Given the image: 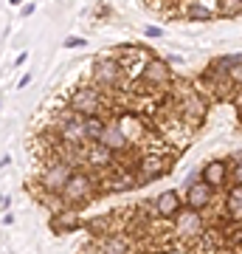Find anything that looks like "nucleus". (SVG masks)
<instances>
[{
  "mask_svg": "<svg viewBox=\"0 0 242 254\" xmlns=\"http://www.w3.org/2000/svg\"><path fill=\"white\" fill-rule=\"evenodd\" d=\"M96 141H101L104 147H110L113 153H121V150H127V147L133 144V141L127 138V133L121 130V125H118L116 119H113V122H104V127H101V136L96 138Z\"/></svg>",
  "mask_w": 242,
  "mask_h": 254,
  "instance_id": "9",
  "label": "nucleus"
},
{
  "mask_svg": "<svg viewBox=\"0 0 242 254\" xmlns=\"http://www.w3.org/2000/svg\"><path fill=\"white\" fill-rule=\"evenodd\" d=\"M85 226H88L90 235H99V237L116 235V232H113V226H116V215H101V218L90 220V223H85Z\"/></svg>",
  "mask_w": 242,
  "mask_h": 254,
  "instance_id": "18",
  "label": "nucleus"
},
{
  "mask_svg": "<svg viewBox=\"0 0 242 254\" xmlns=\"http://www.w3.org/2000/svg\"><path fill=\"white\" fill-rule=\"evenodd\" d=\"M51 226H54V232H71V229H79L82 226V220H79V215L73 212V206L71 209H59V212H54V220H51Z\"/></svg>",
  "mask_w": 242,
  "mask_h": 254,
  "instance_id": "15",
  "label": "nucleus"
},
{
  "mask_svg": "<svg viewBox=\"0 0 242 254\" xmlns=\"http://www.w3.org/2000/svg\"><path fill=\"white\" fill-rule=\"evenodd\" d=\"M34 9H37L34 3H26V9H23V14H26V17H28V14H34Z\"/></svg>",
  "mask_w": 242,
  "mask_h": 254,
  "instance_id": "25",
  "label": "nucleus"
},
{
  "mask_svg": "<svg viewBox=\"0 0 242 254\" xmlns=\"http://www.w3.org/2000/svg\"><path fill=\"white\" fill-rule=\"evenodd\" d=\"M11 3H14V6H20V3H23V0H11Z\"/></svg>",
  "mask_w": 242,
  "mask_h": 254,
  "instance_id": "26",
  "label": "nucleus"
},
{
  "mask_svg": "<svg viewBox=\"0 0 242 254\" xmlns=\"http://www.w3.org/2000/svg\"><path fill=\"white\" fill-rule=\"evenodd\" d=\"M231 181L234 184H242V161H234L231 164Z\"/></svg>",
  "mask_w": 242,
  "mask_h": 254,
  "instance_id": "22",
  "label": "nucleus"
},
{
  "mask_svg": "<svg viewBox=\"0 0 242 254\" xmlns=\"http://www.w3.org/2000/svg\"><path fill=\"white\" fill-rule=\"evenodd\" d=\"M228 79H231L234 88H242V57L231 65V71H228Z\"/></svg>",
  "mask_w": 242,
  "mask_h": 254,
  "instance_id": "21",
  "label": "nucleus"
},
{
  "mask_svg": "<svg viewBox=\"0 0 242 254\" xmlns=\"http://www.w3.org/2000/svg\"><path fill=\"white\" fill-rule=\"evenodd\" d=\"M175 232H178L180 237H186V240H197V237H203V232H206L203 215H200L197 209L178 212V215H175Z\"/></svg>",
  "mask_w": 242,
  "mask_h": 254,
  "instance_id": "7",
  "label": "nucleus"
},
{
  "mask_svg": "<svg viewBox=\"0 0 242 254\" xmlns=\"http://www.w3.org/2000/svg\"><path fill=\"white\" fill-rule=\"evenodd\" d=\"M96 254H133L130 252V243H127L121 235H104L99 243L93 246Z\"/></svg>",
  "mask_w": 242,
  "mask_h": 254,
  "instance_id": "14",
  "label": "nucleus"
},
{
  "mask_svg": "<svg viewBox=\"0 0 242 254\" xmlns=\"http://www.w3.org/2000/svg\"><path fill=\"white\" fill-rule=\"evenodd\" d=\"M225 212H228V218L242 223V184H234V190L228 192V198H225Z\"/></svg>",
  "mask_w": 242,
  "mask_h": 254,
  "instance_id": "16",
  "label": "nucleus"
},
{
  "mask_svg": "<svg viewBox=\"0 0 242 254\" xmlns=\"http://www.w3.org/2000/svg\"><path fill=\"white\" fill-rule=\"evenodd\" d=\"M211 198H214V187H208L203 178H200V181H192L186 187V203H189V209L203 212V209L211 206Z\"/></svg>",
  "mask_w": 242,
  "mask_h": 254,
  "instance_id": "8",
  "label": "nucleus"
},
{
  "mask_svg": "<svg viewBox=\"0 0 242 254\" xmlns=\"http://www.w3.org/2000/svg\"><path fill=\"white\" fill-rule=\"evenodd\" d=\"M220 11L234 17V14H242V0H220Z\"/></svg>",
  "mask_w": 242,
  "mask_h": 254,
  "instance_id": "20",
  "label": "nucleus"
},
{
  "mask_svg": "<svg viewBox=\"0 0 242 254\" xmlns=\"http://www.w3.org/2000/svg\"><path fill=\"white\" fill-rule=\"evenodd\" d=\"M93 190H96L93 178H90L88 173H82V170H73V175L68 178V184L62 187V192H59V195H62L65 206H79V203L90 200Z\"/></svg>",
  "mask_w": 242,
  "mask_h": 254,
  "instance_id": "4",
  "label": "nucleus"
},
{
  "mask_svg": "<svg viewBox=\"0 0 242 254\" xmlns=\"http://www.w3.org/2000/svg\"><path fill=\"white\" fill-rule=\"evenodd\" d=\"M141 82H146L149 88H166L172 85V68L161 57H149L141 68Z\"/></svg>",
  "mask_w": 242,
  "mask_h": 254,
  "instance_id": "6",
  "label": "nucleus"
},
{
  "mask_svg": "<svg viewBox=\"0 0 242 254\" xmlns=\"http://www.w3.org/2000/svg\"><path fill=\"white\" fill-rule=\"evenodd\" d=\"M56 138L68 144H88V116H79L76 110L56 116Z\"/></svg>",
  "mask_w": 242,
  "mask_h": 254,
  "instance_id": "2",
  "label": "nucleus"
},
{
  "mask_svg": "<svg viewBox=\"0 0 242 254\" xmlns=\"http://www.w3.org/2000/svg\"><path fill=\"white\" fill-rule=\"evenodd\" d=\"M113 150L104 147L101 141H88L85 144V164L88 167H110L113 164Z\"/></svg>",
  "mask_w": 242,
  "mask_h": 254,
  "instance_id": "11",
  "label": "nucleus"
},
{
  "mask_svg": "<svg viewBox=\"0 0 242 254\" xmlns=\"http://www.w3.org/2000/svg\"><path fill=\"white\" fill-rule=\"evenodd\" d=\"M228 175H231V164L228 161H208L206 167L200 170V178H203L208 187H214V190H220V187L228 184Z\"/></svg>",
  "mask_w": 242,
  "mask_h": 254,
  "instance_id": "10",
  "label": "nucleus"
},
{
  "mask_svg": "<svg viewBox=\"0 0 242 254\" xmlns=\"http://www.w3.org/2000/svg\"><path fill=\"white\" fill-rule=\"evenodd\" d=\"M180 116L186 119V122H192V125H197L200 119L206 116V99L197 96V93L183 96V99H180Z\"/></svg>",
  "mask_w": 242,
  "mask_h": 254,
  "instance_id": "12",
  "label": "nucleus"
},
{
  "mask_svg": "<svg viewBox=\"0 0 242 254\" xmlns=\"http://www.w3.org/2000/svg\"><path fill=\"white\" fill-rule=\"evenodd\" d=\"M85 46V40H79V37H68L65 40V48H82Z\"/></svg>",
  "mask_w": 242,
  "mask_h": 254,
  "instance_id": "23",
  "label": "nucleus"
},
{
  "mask_svg": "<svg viewBox=\"0 0 242 254\" xmlns=\"http://www.w3.org/2000/svg\"><path fill=\"white\" fill-rule=\"evenodd\" d=\"M183 14H186L189 20H200V23H206V20L214 17V11L208 9L206 3H200V0H197V3H192V6H189V9L183 11Z\"/></svg>",
  "mask_w": 242,
  "mask_h": 254,
  "instance_id": "19",
  "label": "nucleus"
},
{
  "mask_svg": "<svg viewBox=\"0 0 242 254\" xmlns=\"http://www.w3.org/2000/svg\"><path fill=\"white\" fill-rule=\"evenodd\" d=\"M124 68L118 63V57H99L93 68H90V76H93V85L101 88V91H118L124 85Z\"/></svg>",
  "mask_w": 242,
  "mask_h": 254,
  "instance_id": "1",
  "label": "nucleus"
},
{
  "mask_svg": "<svg viewBox=\"0 0 242 254\" xmlns=\"http://www.w3.org/2000/svg\"><path fill=\"white\" fill-rule=\"evenodd\" d=\"M73 175V167L62 158H54V161H48L43 167V173H40V184H43V190L48 192H62V187L68 184V178Z\"/></svg>",
  "mask_w": 242,
  "mask_h": 254,
  "instance_id": "5",
  "label": "nucleus"
},
{
  "mask_svg": "<svg viewBox=\"0 0 242 254\" xmlns=\"http://www.w3.org/2000/svg\"><path fill=\"white\" fill-rule=\"evenodd\" d=\"M144 34H146V37H161L163 31L158 26H146V28H144Z\"/></svg>",
  "mask_w": 242,
  "mask_h": 254,
  "instance_id": "24",
  "label": "nucleus"
},
{
  "mask_svg": "<svg viewBox=\"0 0 242 254\" xmlns=\"http://www.w3.org/2000/svg\"><path fill=\"white\" fill-rule=\"evenodd\" d=\"M180 212V195L175 190H166L155 198V215L158 218H175Z\"/></svg>",
  "mask_w": 242,
  "mask_h": 254,
  "instance_id": "13",
  "label": "nucleus"
},
{
  "mask_svg": "<svg viewBox=\"0 0 242 254\" xmlns=\"http://www.w3.org/2000/svg\"><path fill=\"white\" fill-rule=\"evenodd\" d=\"M163 158L161 155H146V158H144V164L141 167H138V170H141V181H149V178H155V175H161V173H166V167H163Z\"/></svg>",
  "mask_w": 242,
  "mask_h": 254,
  "instance_id": "17",
  "label": "nucleus"
},
{
  "mask_svg": "<svg viewBox=\"0 0 242 254\" xmlns=\"http://www.w3.org/2000/svg\"><path fill=\"white\" fill-rule=\"evenodd\" d=\"M68 105H71V110H76L79 116H101L104 113V93H101V88H76V91L71 93V99H68Z\"/></svg>",
  "mask_w": 242,
  "mask_h": 254,
  "instance_id": "3",
  "label": "nucleus"
}]
</instances>
